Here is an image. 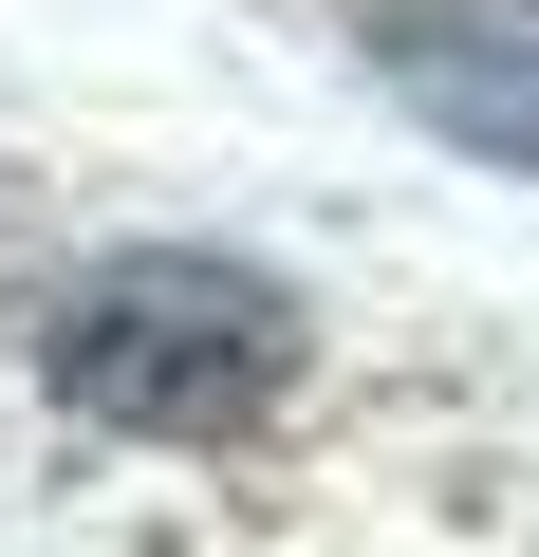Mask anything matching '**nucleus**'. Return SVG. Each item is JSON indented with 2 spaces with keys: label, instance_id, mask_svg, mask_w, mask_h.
I'll list each match as a JSON object with an SVG mask.
<instances>
[{
  "label": "nucleus",
  "instance_id": "f257e3e1",
  "mask_svg": "<svg viewBox=\"0 0 539 557\" xmlns=\"http://www.w3.org/2000/svg\"><path fill=\"white\" fill-rule=\"evenodd\" d=\"M317 317H298V278L280 260H223V242H112L57 278V317H38V372L131 428V446H242L260 409L298 391Z\"/></svg>",
  "mask_w": 539,
  "mask_h": 557
},
{
  "label": "nucleus",
  "instance_id": "f03ea898",
  "mask_svg": "<svg viewBox=\"0 0 539 557\" xmlns=\"http://www.w3.org/2000/svg\"><path fill=\"white\" fill-rule=\"evenodd\" d=\"M354 57L465 168H539V0H354Z\"/></svg>",
  "mask_w": 539,
  "mask_h": 557
}]
</instances>
